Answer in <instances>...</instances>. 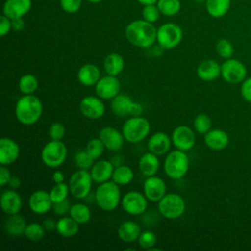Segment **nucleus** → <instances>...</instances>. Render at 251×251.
<instances>
[{
	"mask_svg": "<svg viewBox=\"0 0 251 251\" xmlns=\"http://www.w3.org/2000/svg\"><path fill=\"white\" fill-rule=\"evenodd\" d=\"M125 34L130 44L139 48H150L157 41V28L145 20H135L129 23Z\"/></svg>",
	"mask_w": 251,
	"mask_h": 251,
	"instance_id": "1",
	"label": "nucleus"
},
{
	"mask_svg": "<svg viewBox=\"0 0 251 251\" xmlns=\"http://www.w3.org/2000/svg\"><path fill=\"white\" fill-rule=\"evenodd\" d=\"M42 112V102L33 94H23L15 105L16 119L24 126H31L37 123Z\"/></svg>",
	"mask_w": 251,
	"mask_h": 251,
	"instance_id": "2",
	"label": "nucleus"
},
{
	"mask_svg": "<svg viewBox=\"0 0 251 251\" xmlns=\"http://www.w3.org/2000/svg\"><path fill=\"white\" fill-rule=\"evenodd\" d=\"M120 185L113 180L99 183L95 190L94 198L97 206L106 212L114 211L122 201Z\"/></svg>",
	"mask_w": 251,
	"mask_h": 251,
	"instance_id": "3",
	"label": "nucleus"
},
{
	"mask_svg": "<svg viewBox=\"0 0 251 251\" xmlns=\"http://www.w3.org/2000/svg\"><path fill=\"white\" fill-rule=\"evenodd\" d=\"M164 172L172 179H180L189 170V158L186 152L176 149L167 154L163 164Z\"/></svg>",
	"mask_w": 251,
	"mask_h": 251,
	"instance_id": "4",
	"label": "nucleus"
},
{
	"mask_svg": "<svg viewBox=\"0 0 251 251\" xmlns=\"http://www.w3.org/2000/svg\"><path fill=\"white\" fill-rule=\"evenodd\" d=\"M151 129L149 121L140 116H131L123 125L122 132L126 141L129 143H138L145 139Z\"/></svg>",
	"mask_w": 251,
	"mask_h": 251,
	"instance_id": "5",
	"label": "nucleus"
},
{
	"mask_svg": "<svg viewBox=\"0 0 251 251\" xmlns=\"http://www.w3.org/2000/svg\"><path fill=\"white\" fill-rule=\"evenodd\" d=\"M68 156L66 144L61 140L51 139L41 150V160L43 164L51 169L62 166Z\"/></svg>",
	"mask_w": 251,
	"mask_h": 251,
	"instance_id": "6",
	"label": "nucleus"
},
{
	"mask_svg": "<svg viewBox=\"0 0 251 251\" xmlns=\"http://www.w3.org/2000/svg\"><path fill=\"white\" fill-rule=\"evenodd\" d=\"M92 176L88 170L78 169L72 174L69 179V188L70 193L76 199L86 198L92 187Z\"/></svg>",
	"mask_w": 251,
	"mask_h": 251,
	"instance_id": "7",
	"label": "nucleus"
},
{
	"mask_svg": "<svg viewBox=\"0 0 251 251\" xmlns=\"http://www.w3.org/2000/svg\"><path fill=\"white\" fill-rule=\"evenodd\" d=\"M158 211L166 219H177L185 212V201L177 193H166L158 202Z\"/></svg>",
	"mask_w": 251,
	"mask_h": 251,
	"instance_id": "8",
	"label": "nucleus"
},
{
	"mask_svg": "<svg viewBox=\"0 0 251 251\" xmlns=\"http://www.w3.org/2000/svg\"><path fill=\"white\" fill-rule=\"evenodd\" d=\"M181 27L175 23H166L157 28V43L163 49H173L182 40Z\"/></svg>",
	"mask_w": 251,
	"mask_h": 251,
	"instance_id": "9",
	"label": "nucleus"
},
{
	"mask_svg": "<svg viewBox=\"0 0 251 251\" xmlns=\"http://www.w3.org/2000/svg\"><path fill=\"white\" fill-rule=\"evenodd\" d=\"M111 110L118 117L140 116L143 106L125 93H119L111 100Z\"/></svg>",
	"mask_w": 251,
	"mask_h": 251,
	"instance_id": "10",
	"label": "nucleus"
},
{
	"mask_svg": "<svg viewBox=\"0 0 251 251\" xmlns=\"http://www.w3.org/2000/svg\"><path fill=\"white\" fill-rule=\"evenodd\" d=\"M221 75L225 81L236 84L242 82L247 77V69L245 65L237 59H226L221 65Z\"/></svg>",
	"mask_w": 251,
	"mask_h": 251,
	"instance_id": "11",
	"label": "nucleus"
},
{
	"mask_svg": "<svg viewBox=\"0 0 251 251\" xmlns=\"http://www.w3.org/2000/svg\"><path fill=\"white\" fill-rule=\"evenodd\" d=\"M148 201L149 200L146 198L144 193L131 190L122 196L121 205L126 214L131 216H139L146 211Z\"/></svg>",
	"mask_w": 251,
	"mask_h": 251,
	"instance_id": "12",
	"label": "nucleus"
},
{
	"mask_svg": "<svg viewBox=\"0 0 251 251\" xmlns=\"http://www.w3.org/2000/svg\"><path fill=\"white\" fill-rule=\"evenodd\" d=\"M172 143L176 149L187 152L192 149L196 142V136L194 131L185 125L176 126L171 135Z\"/></svg>",
	"mask_w": 251,
	"mask_h": 251,
	"instance_id": "13",
	"label": "nucleus"
},
{
	"mask_svg": "<svg viewBox=\"0 0 251 251\" xmlns=\"http://www.w3.org/2000/svg\"><path fill=\"white\" fill-rule=\"evenodd\" d=\"M95 93L103 100H112L116 97L121 90V83L117 76L107 75L100 77L94 85Z\"/></svg>",
	"mask_w": 251,
	"mask_h": 251,
	"instance_id": "14",
	"label": "nucleus"
},
{
	"mask_svg": "<svg viewBox=\"0 0 251 251\" xmlns=\"http://www.w3.org/2000/svg\"><path fill=\"white\" fill-rule=\"evenodd\" d=\"M100 97L96 96H85L79 102L80 113L87 119L98 120L103 117L106 111L104 102Z\"/></svg>",
	"mask_w": 251,
	"mask_h": 251,
	"instance_id": "15",
	"label": "nucleus"
},
{
	"mask_svg": "<svg viewBox=\"0 0 251 251\" xmlns=\"http://www.w3.org/2000/svg\"><path fill=\"white\" fill-rule=\"evenodd\" d=\"M143 193L150 202H159L167 193L165 180L157 176L146 177L143 183Z\"/></svg>",
	"mask_w": 251,
	"mask_h": 251,
	"instance_id": "16",
	"label": "nucleus"
},
{
	"mask_svg": "<svg viewBox=\"0 0 251 251\" xmlns=\"http://www.w3.org/2000/svg\"><path fill=\"white\" fill-rule=\"evenodd\" d=\"M28 207L30 211L36 215H44L53 209V201L50 193L39 189L32 192L28 198Z\"/></svg>",
	"mask_w": 251,
	"mask_h": 251,
	"instance_id": "17",
	"label": "nucleus"
},
{
	"mask_svg": "<svg viewBox=\"0 0 251 251\" xmlns=\"http://www.w3.org/2000/svg\"><path fill=\"white\" fill-rule=\"evenodd\" d=\"M98 137L103 142L105 148L112 152L119 151L126 140L123 132L112 126L102 127L99 131Z\"/></svg>",
	"mask_w": 251,
	"mask_h": 251,
	"instance_id": "18",
	"label": "nucleus"
},
{
	"mask_svg": "<svg viewBox=\"0 0 251 251\" xmlns=\"http://www.w3.org/2000/svg\"><path fill=\"white\" fill-rule=\"evenodd\" d=\"M0 206L3 212L8 216L19 214L23 206L22 197L16 189L10 188L4 190L0 197Z\"/></svg>",
	"mask_w": 251,
	"mask_h": 251,
	"instance_id": "19",
	"label": "nucleus"
},
{
	"mask_svg": "<svg viewBox=\"0 0 251 251\" xmlns=\"http://www.w3.org/2000/svg\"><path fill=\"white\" fill-rule=\"evenodd\" d=\"M20 156L19 144L10 137L0 139V164L4 166L15 163Z\"/></svg>",
	"mask_w": 251,
	"mask_h": 251,
	"instance_id": "20",
	"label": "nucleus"
},
{
	"mask_svg": "<svg viewBox=\"0 0 251 251\" xmlns=\"http://www.w3.org/2000/svg\"><path fill=\"white\" fill-rule=\"evenodd\" d=\"M204 143L212 151H222L229 143L228 134L221 128H211L204 134Z\"/></svg>",
	"mask_w": 251,
	"mask_h": 251,
	"instance_id": "21",
	"label": "nucleus"
},
{
	"mask_svg": "<svg viewBox=\"0 0 251 251\" xmlns=\"http://www.w3.org/2000/svg\"><path fill=\"white\" fill-rule=\"evenodd\" d=\"M171 145H172L171 137L163 131H157L153 133L147 141L148 150L156 154L157 156H163L167 154L170 151Z\"/></svg>",
	"mask_w": 251,
	"mask_h": 251,
	"instance_id": "22",
	"label": "nucleus"
},
{
	"mask_svg": "<svg viewBox=\"0 0 251 251\" xmlns=\"http://www.w3.org/2000/svg\"><path fill=\"white\" fill-rule=\"evenodd\" d=\"M31 0H6L3 5V15L11 20L23 18L31 9Z\"/></svg>",
	"mask_w": 251,
	"mask_h": 251,
	"instance_id": "23",
	"label": "nucleus"
},
{
	"mask_svg": "<svg viewBox=\"0 0 251 251\" xmlns=\"http://www.w3.org/2000/svg\"><path fill=\"white\" fill-rule=\"evenodd\" d=\"M196 74L203 81L216 80L221 75V65L213 59L204 60L198 65Z\"/></svg>",
	"mask_w": 251,
	"mask_h": 251,
	"instance_id": "24",
	"label": "nucleus"
},
{
	"mask_svg": "<svg viewBox=\"0 0 251 251\" xmlns=\"http://www.w3.org/2000/svg\"><path fill=\"white\" fill-rule=\"evenodd\" d=\"M114 166L109 160H98L90 169L92 179L96 183H102L112 179Z\"/></svg>",
	"mask_w": 251,
	"mask_h": 251,
	"instance_id": "25",
	"label": "nucleus"
},
{
	"mask_svg": "<svg viewBox=\"0 0 251 251\" xmlns=\"http://www.w3.org/2000/svg\"><path fill=\"white\" fill-rule=\"evenodd\" d=\"M101 77L100 69L94 64H84L81 66L76 74L78 82L83 86H93Z\"/></svg>",
	"mask_w": 251,
	"mask_h": 251,
	"instance_id": "26",
	"label": "nucleus"
},
{
	"mask_svg": "<svg viewBox=\"0 0 251 251\" xmlns=\"http://www.w3.org/2000/svg\"><path fill=\"white\" fill-rule=\"evenodd\" d=\"M159 168L158 156L150 151L144 153L138 160V170L145 177L156 176Z\"/></svg>",
	"mask_w": 251,
	"mask_h": 251,
	"instance_id": "27",
	"label": "nucleus"
},
{
	"mask_svg": "<svg viewBox=\"0 0 251 251\" xmlns=\"http://www.w3.org/2000/svg\"><path fill=\"white\" fill-rule=\"evenodd\" d=\"M26 225L25 218L20 214L9 215L4 223V229L8 235L12 237H20L25 235Z\"/></svg>",
	"mask_w": 251,
	"mask_h": 251,
	"instance_id": "28",
	"label": "nucleus"
},
{
	"mask_svg": "<svg viewBox=\"0 0 251 251\" xmlns=\"http://www.w3.org/2000/svg\"><path fill=\"white\" fill-rule=\"evenodd\" d=\"M141 233L140 226L133 221L123 222L118 227L119 238L126 243H131L138 239Z\"/></svg>",
	"mask_w": 251,
	"mask_h": 251,
	"instance_id": "29",
	"label": "nucleus"
},
{
	"mask_svg": "<svg viewBox=\"0 0 251 251\" xmlns=\"http://www.w3.org/2000/svg\"><path fill=\"white\" fill-rule=\"evenodd\" d=\"M56 230L62 237L70 238L77 234L79 230V224L75 222L71 216H63L57 221Z\"/></svg>",
	"mask_w": 251,
	"mask_h": 251,
	"instance_id": "30",
	"label": "nucleus"
},
{
	"mask_svg": "<svg viewBox=\"0 0 251 251\" xmlns=\"http://www.w3.org/2000/svg\"><path fill=\"white\" fill-rule=\"evenodd\" d=\"M103 67L107 75L117 76L125 69V60L119 53H110L106 56Z\"/></svg>",
	"mask_w": 251,
	"mask_h": 251,
	"instance_id": "31",
	"label": "nucleus"
},
{
	"mask_svg": "<svg viewBox=\"0 0 251 251\" xmlns=\"http://www.w3.org/2000/svg\"><path fill=\"white\" fill-rule=\"evenodd\" d=\"M206 10L213 18L224 17L230 8V0H206Z\"/></svg>",
	"mask_w": 251,
	"mask_h": 251,
	"instance_id": "32",
	"label": "nucleus"
},
{
	"mask_svg": "<svg viewBox=\"0 0 251 251\" xmlns=\"http://www.w3.org/2000/svg\"><path fill=\"white\" fill-rule=\"evenodd\" d=\"M134 177V173L132 169L127 165H119L114 169L112 180L119 185L129 184Z\"/></svg>",
	"mask_w": 251,
	"mask_h": 251,
	"instance_id": "33",
	"label": "nucleus"
},
{
	"mask_svg": "<svg viewBox=\"0 0 251 251\" xmlns=\"http://www.w3.org/2000/svg\"><path fill=\"white\" fill-rule=\"evenodd\" d=\"M69 215L79 225L86 224L91 219V211L84 203H75L71 206Z\"/></svg>",
	"mask_w": 251,
	"mask_h": 251,
	"instance_id": "34",
	"label": "nucleus"
},
{
	"mask_svg": "<svg viewBox=\"0 0 251 251\" xmlns=\"http://www.w3.org/2000/svg\"><path fill=\"white\" fill-rule=\"evenodd\" d=\"M38 79L32 74H25L20 77L19 89L22 94H33L38 88Z\"/></svg>",
	"mask_w": 251,
	"mask_h": 251,
	"instance_id": "35",
	"label": "nucleus"
},
{
	"mask_svg": "<svg viewBox=\"0 0 251 251\" xmlns=\"http://www.w3.org/2000/svg\"><path fill=\"white\" fill-rule=\"evenodd\" d=\"M156 4L160 10V13L167 17L176 15L181 8L179 0H158Z\"/></svg>",
	"mask_w": 251,
	"mask_h": 251,
	"instance_id": "36",
	"label": "nucleus"
},
{
	"mask_svg": "<svg viewBox=\"0 0 251 251\" xmlns=\"http://www.w3.org/2000/svg\"><path fill=\"white\" fill-rule=\"evenodd\" d=\"M45 228L43 227L42 224L38 223H29L26 225L25 230V236L33 242L39 241L44 237L45 234Z\"/></svg>",
	"mask_w": 251,
	"mask_h": 251,
	"instance_id": "37",
	"label": "nucleus"
},
{
	"mask_svg": "<svg viewBox=\"0 0 251 251\" xmlns=\"http://www.w3.org/2000/svg\"><path fill=\"white\" fill-rule=\"evenodd\" d=\"M193 127L197 133L204 135L211 129L212 120L207 114H198L193 120Z\"/></svg>",
	"mask_w": 251,
	"mask_h": 251,
	"instance_id": "38",
	"label": "nucleus"
},
{
	"mask_svg": "<svg viewBox=\"0 0 251 251\" xmlns=\"http://www.w3.org/2000/svg\"><path fill=\"white\" fill-rule=\"evenodd\" d=\"M49 193H50V197H51L53 203L68 199V195L70 193L69 184H67L65 182L55 183V185L51 188Z\"/></svg>",
	"mask_w": 251,
	"mask_h": 251,
	"instance_id": "39",
	"label": "nucleus"
},
{
	"mask_svg": "<svg viewBox=\"0 0 251 251\" xmlns=\"http://www.w3.org/2000/svg\"><path fill=\"white\" fill-rule=\"evenodd\" d=\"M104 149H106V148L99 137L91 138L87 142L86 147H85L86 152L92 157L93 160H98L102 156Z\"/></svg>",
	"mask_w": 251,
	"mask_h": 251,
	"instance_id": "40",
	"label": "nucleus"
},
{
	"mask_svg": "<svg viewBox=\"0 0 251 251\" xmlns=\"http://www.w3.org/2000/svg\"><path fill=\"white\" fill-rule=\"evenodd\" d=\"M92 157L86 152V150H80L75 155V163L78 169L90 170L94 164Z\"/></svg>",
	"mask_w": 251,
	"mask_h": 251,
	"instance_id": "41",
	"label": "nucleus"
},
{
	"mask_svg": "<svg viewBox=\"0 0 251 251\" xmlns=\"http://www.w3.org/2000/svg\"><path fill=\"white\" fill-rule=\"evenodd\" d=\"M216 51L218 55L224 59H229L233 55V45L232 43L226 38H221L216 44Z\"/></svg>",
	"mask_w": 251,
	"mask_h": 251,
	"instance_id": "42",
	"label": "nucleus"
},
{
	"mask_svg": "<svg viewBox=\"0 0 251 251\" xmlns=\"http://www.w3.org/2000/svg\"><path fill=\"white\" fill-rule=\"evenodd\" d=\"M137 241L141 248L151 250L157 242V235L152 230H143L141 231Z\"/></svg>",
	"mask_w": 251,
	"mask_h": 251,
	"instance_id": "43",
	"label": "nucleus"
},
{
	"mask_svg": "<svg viewBox=\"0 0 251 251\" xmlns=\"http://www.w3.org/2000/svg\"><path fill=\"white\" fill-rule=\"evenodd\" d=\"M160 10L157 6V4H152V5H146L143 6L142 9V18L143 20L154 24L155 22L158 21L160 17Z\"/></svg>",
	"mask_w": 251,
	"mask_h": 251,
	"instance_id": "44",
	"label": "nucleus"
},
{
	"mask_svg": "<svg viewBox=\"0 0 251 251\" xmlns=\"http://www.w3.org/2000/svg\"><path fill=\"white\" fill-rule=\"evenodd\" d=\"M49 137L53 140H62L63 137L65 136L66 133V129H65V126L60 123V122H55L52 123L49 126Z\"/></svg>",
	"mask_w": 251,
	"mask_h": 251,
	"instance_id": "45",
	"label": "nucleus"
},
{
	"mask_svg": "<svg viewBox=\"0 0 251 251\" xmlns=\"http://www.w3.org/2000/svg\"><path fill=\"white\" fill-rule=\"evenodd\" d=\"M60 6L66 13L74 14L79 11L82 0H59Z\"/></svg>",
	"mask_w": 251,
	"mask_h": 251,
	"instance_id": "46",
	"label": "nucleus"
},
{
	"mask_svg": "<svg viewBox=\"0 0 251 251\" xmlns=\"http://www.w3.org/2000/svg\"><path fill=\"white\" fill-rule=\"evenodd\" d=\"M71 206L72 205L70 204V201L68 199H65L63 201L53 203V211L58 216H66L67 214H69Z\"/></svg>",
	"mask_w": 251,
	"mask_h": 251,
	"instance_id": "47",
	"label": "nucleus"
},
{
	"mask_svg": "<svg viewBox=\"0 0 251 251\" xmlns=\"http://www.w3.org/2000/svg\"><path fill=\"white\" fill-rule=\"evenodd\" d=\"M240 94L242 98L251 103V76L246 77L242 82L240 86Z\"/></svg>",
	"mask_w": 251,
	"mask_h": 251,
	"instance_id": "48",
	"label": "nucleus"
},
{
	"mask_svg": "<svg viewBox=\"0 0 251 251\" xmlns=\"http://www.w3.org/2000/svg\"><path fill=\"white\" fill-rule=\"evenodd\" d=\"M12 29V20L5 15L0 17V36L4 37Z\"/></svg>",
	"mask_w": 251,
	"mask_h": 251,
	"instance_id": "49",
	"label": "nucleus"
},
{
	"mask_svg": "<svg viewBox=\"0 0 251 251\" xmlns=\"http://www.w3.org/2000/svg\"><path fill=\"white\" fill-rule=\"evenodd\" d=\"M11 177H12V175H11V171L9 170V168L7 166L1 165V167H0V185L1 186L7 185L9 183Z\"/></svg>",
	"mask_w": 251,
	"mask_h": 251,
	"instance_id": "50",
	"label": "nucleus"
},
{
	"mask_svg": "<svg viewBox=\"0 0 251 251\" xmlns=\"http://www.w3.org/2000/svg\"><path fill=\"white\" fill-rule=\"evenodd\" d=\"M25 27V22L23 18H17L12 20V29L15 31H21Z\"/></svg>",
	"mask_w": 251,
	"mask_h": 251,
	"instance_id": "51",
	"label": "nucleus"
},
{
	"mask_svg": "<svg viewBox=\"0 0 251 251\" xmlns=\"http://www.w3.org/2000/svg\"><path fill=\"white\" fill-rule=\"evenodd\" d=\"M42 226L43 227L45 228V230L47 231H52V230H55L56 229V226H57V222H55L53 219L51 218H48V219H45L42 223Z\"/></svg>",
	"mask_w": 251,
	"mask_h": 251,
	"instance_id": "52",
	"label": "nucleus"
},
{
	"mask_svg": "<svg viewBox=\"0 0 251 251\" xmlns=\"http://www.w3.org/2000/svg\"><path fill=\"white\" fill-rule=\"evenodd\" d=\"M21 184H22L21 178L18 177V176H12V177H11L9 183H8L9 187L12 188V189H17V188H19V187L21 186Z\"/></svg>",
	"mask_w": 251,
	"mask_h": 251,
	"instance_id": "53",
	"label": "nucleus"
},
{
	"mask_svg": "<svg viewBox=\"0 0 251 251\" xmlns=\"http://www.w3.org/2000/svg\"><path fill=\"white\" fill-rule=\"evenodd\" d=\"M52 179L55 183H60V182H64L65 179V176L61 171H55L52 175Z\"/></svg>",
	"mask_w": 251,
	"mask_h": 251,
	"instance_id": "54",
	"label": "nucleus"
},
{
	"mask_svg": "<svg viewBox=\"0 0 251 251\" xmlns=\"http://www.w3.org/2000/svg\"><path fill=\"white\" fill-rule=\"evenodd\" d=\"M139 4L146 6V5H152V4H156L158 2V0H136Z\"/></svg>",
	"mask_w": 251,
	"mask_h": 251,
	"instance_id": "55",
	"label": "nucleus"
},
{
	"mask_svg": "<svg viewBox=\"0 0 251 251\" xmlns=\"http://www.w3.org/2000/svg\"><path fill=\"white\" fill-rule=\"evenodd\" d=\"M86 1H88V2H90V3H99V2H101L102 0H86Z\"/></svg>",
	"mask_w": 251,
	"mask_h": 251,
	"instance_id": "56",
	"label": "nucleus"
},
{
	"mask_svg": "<svg viewBox=\"0 0 251 251\" xmlns=\"http://www.w3.org/2000/svg\"><path fill=\"white\" fill-rule=\"evenodd\" d=\"M195 2H198V3H201V2H203V1H206V0H194Z\"/></svg>",
	"mask_w": 251,
	"mask_h": 251,
	"instance_id": "57",
	"label": "nucleus"
},
{
	"mask_svg": "<svg viewBox=\"0 0 251 251\" xmlns=\"http://www.w3.org/2000/svg\"><path fill=\"white\" fill-rule=\"evenodd\" d=\"M250 134H251V126H250Z\"/></svg>",
	"mask_w": 251,
	"mask_h": 251,
	"instance_id": "58",
	"label": "nucleus"
}]
</instances>
